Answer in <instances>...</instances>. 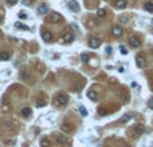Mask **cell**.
<instances>
[{"label": "cell", "instance_id": "cell-1", "mask_svg": "<svg viewBox=\"0 0 153 147\" xmlns=\"http://www.w3.org/2000/svg\"><path fill=\"white\" fill-rule=\"evenodd\" d=\"M144 131H145V127H144V125H140V123L133 126V128H132V134L134 137H141L144 134Z\"/></svg>", "mask_w": 153, "mask_h": 147}, {"label": "cell", "instance_id": "cell-2", "mask_svg": "<svg viewBox=\"0 0 153 147\" xmlns=\"http://www.w3.org/2000/svg\"><path fill=\"white\" fill-rule=\"evenodd\" d=\"M67 102H69V96L66 94H59V95L55 98V103L58 106H64V104H67Z\"/></svg>", "mask_w": 153, "mask_h": 147}, {"label": "cell", "instance_id": "cell-3", "mask_svg": "<svg viewBox=\"0 0 153 147\" xmlns=\"http://www.w3.org/2000/svg\"><path fill=\"white\" fill-rule=\"evenodd\" d=\"M136 63H137V67L138 68H144L146 66V60H145V58L142 55H138L136 58Z\"/></svg>", "mask_w": 153, "mask_h": 147}, {"label": "cell", "instance_id": "cell-4", "mask_svg": "<svg viewBox=\"0 0 153 147\" xmlns=\"http://www.w3.org/2000/svg\"><path fill=\"white\" fill-rule=\"evenodd\" d=\"M122 32H123V29L120 26H114L113 28H111V33H113V36H116V38H120L122 35Z\"/></svg>", "mask_w": 153, "mask_h": 147}, {"label": "cell", "instance_id": "cell-5", "mask_svg": "<svg viewBox=\"0 0 153 147\" xmlns=\"http://www.w3.org/2000/svg\"><path fill=\"white\" fill-rule=\"evenodd\" d=\"M89 46L91 47V48H98L99 46H101V39L98 38H91L89 40Z\"/></svg>", "mask_w": 153, "mask_h": 147}, {"label": "cell", "instance_id": "cell-6", "mask_svg": "<svg viewBox=\"0 0 153 147\" xmlns=\"http://www.w3.org/2000/svg\"><path fill=\"white\" fill-rule=\"evenodd\" d=\"M69 8L73 11V12H79V4L75 2V0H70L69 2Z\"/></svg>", "mask_w": 153, "mask_h": 147}, {"label": "cell", "instance_id": "cell-7", "mask_svg": "<svg viewBox=\"0 0 153 147\" xmlns=\"http://www.w3.org/2000/svg\"><path fill=\"white\" fill-rule=\"evenodd\" d=\"M126 5H128V2H126V0H116V2H114V7L118 8V9L126 8Z\"/></svg>", "mask_w": 153, "mask_h": 147}, {"label": "cell", "instance_id": "cell-8", "mask_svg": "<svg viewBox=\"0 0 153 147\" xmlns=\"http://www.w3.org/2000/svg\"><path fill=\"white\" fill-rule=\"evenodd\" d=\"M129 43H130V46L133 47V48H138V47L141 46V40L138 38H130V40H129Z\"/></svg>", "mask_w": 153, "mask_h": 147}, {"label": "cell", "instance_id": "cell-9", "mask_svg": "<svg viewBox=\"0 0 153 147\" xmlns=\"http://www.w3.org/2000/svg\"><path fill=\"white\" fill-rule=\"evenodd\" d=\"M56 140H58V143H61V144H66L67 143V137L64 134H58L56 135Z\"/></svg>", "mask_w": 153, "mask_h": 147}, {"label": "cell", "instance_id": "cell-10", "mask_svg": "<svg viewBox=\"0 0 153 147\" xmlns=\"http://www.w3.org/2000/svg\"><path fill=\"white\" fill-rule=\"evenodd\" d=\"M61 19H62V17H61V15L59 14H56V12H52L51 15H50V21L51 23H58V21H61Z\"/></svg>", "mask_w": 153, "mask_h": 147}, {"label": "cell", "instance_id": "cell-11", "mask_svg": "<svg viewBox=\"0 0 153 147\" xmlns=\"http://www.w3.org/2000/svg\"><path fill=\"white\" fill-rule=\"evenodd\" d=\"M42 39L44 40V42H51L52 40V33L50 31H43L42 32Z\"/></svg>", "mask_w": 153, "mask_h": 147}, {"label": "cell", "instance_id": "cell-12", "mask_svg": "<svg viewBox=\"0 0 153 147\" xmlns=\"http://www.w3.org/2000/svg\"><path fill=\"white\" fill-rule=\"evenodd\" d=\"M74 40V33H71V32H69V33H66V35H63V43H71Z\"/></svg>", "mask_w": 153, "mask_h": 147}, {"label": "cell", "instance_id": "cell-13", "mask_svg": "<svg viewBox=\"0 0 153 147\" xmlns=\"http://www.w3.org/2000/svg\"><path fill=\"white\" fill-rule=\"evenodd\" d=\"M38 12H39L40 15H46L47 12H49V8H47V5H44V4L39 5V7H38Z\"/></svg>", "mask_w": 153, "mask_h": 147}, {"label": "cell", "instance_id": "cell-14", "mask_svg": "<svg viewBox=\"0 0 153 147\" xmlns=\"http://www.w3.org/2000/svg\"><path fill=\"white\" fill-rule=\"evenodd\" d=\"M87 98H89L90 100H97V99H98V94L95 91H89V92H87Z\"/></svg>", "mask_w": 153, "mask_h": 147}, {"label": "cell", "instance_id": "cell-15", "mask_svg": "<svg viewBox=\"0 0 153 147\" xmlns=\"http://www.w3.org/2000/svg\"><path fill=\"white\" fill-rule=\"evenodd\" d=\"M0 60H3V62L9 60V54H8V52H5V51L0 52Z\"/></svg>", "mask_w": 153, "mask_h": 147}, {"label": "cell", "instance_id": "cell-16", "mask_svg": "<svg viewBox=\"0 0 153 147\" xmlns=\"http://www.w3.org/2000/svg\"><path fill=\"white\" fill-rule=\"evenodd\" d=\"M22 114H23V116H24V118H28V116L31 115V108L24 107V108L22 110Z\"/></svg>", "mask_w": 153, "mask_h": 147}, {"label": "cell", "instance_id": "cell-17", "mask_svg": "<svg viewBox=\"0 0 153 147\" xmlns=\"http://www.w3.org/2000/svg\"><path fill=\"white\" fill-rule=\"evenodd\" d=\"M144 7H145V9L148 11V12H153V3L152 2H146Z\"/></svg>", "mask_w": 153, "mask_h": 147}, {"label": "cell", "instance_id": "cell-18", "mask_svg": "<svg viewBox=\"0 0 153 147\" xmlns=\"http://www.w3.org/2000/svg\"><path fill=\"white\" fill-rule=\"evenodd\" d=\"M40 146L42 147H49L50 146V140L47 138H42V140H40Z\"/></svg>", "mask_w": 153, "mask_h": 147}, {"label": "cell", "instance_id": "cell-19", "mask_svg": "<svg viewBox=\"0 0 153 147\" xmlns=\"http://www.w3.org/2000/svg\"><path fill=\"white\" fill-rule=\"evenodd\" d=\"M105 15H106V11H105L103 8H99V9L97 11V16H98V17H103Z\"/></svg>", "mask_w": 153, "mask_h": 147}, {"label": "cell", "instance_id": "cell-20", "mask_svg": "<svg viewBox=\"0 0 153 147\" xmlns=\"http://www.w3.org/2000/svg\"><path fill=\"white\" fill-rule=\"evenodd\" d=\"M81 59H82V62H83V63H87V62H89V55H87V54H82L81 55Z\"/></svg>", "mask_w": 153, "mask_h": 147}, {"label": "cell", "instance_id": "cell-21", "mask_svg": "<svg viewBox=\"0 0 153 147\" xmlns=\"http://www.w3.org/2000/svg\"><path fill=\"white\" fill-rule=\"evenodd\" d=\"M79 111H81V115L82 116H86L87 115V110L83 107V106H79Z\"/></svg>", "mask_w": 153, "mask_h": 147}, {"label": "cell", "instance_id": "cell-22", "mask_svg": "<svg viewBox=\"0 0 153 147\" xmlns=\"http://www.w3.org/2000/svg\"><path fill=\"white\" fill-rule=\"evenodd\" d=\"M20 78H22L23 80H27L28 78H30V76H28V72H27V71H23V72L20 74Z\"/></svg>", "mask_w": 153, "mask_h": 147}, {"label": "cell", "instance_id": "cell-23", "mask_svg": "<svg viewBox=\"0 0 153 147\" xmlns=\"http://www.w3.org/2000/svg\"><path fill=\"white\" fill-rule=\"evenodd\" d=\"M133 116H134L133 114H126L125 116H123V118H122V122H128V120H129V119H130V118H133Z\"/></svg>", "mask_w": 153, "mask_h": 147}, {"label": "cell", "instance_id": "cell-24", "mask_svg": "<svg viewBox=\"0 0 153 147\" xmlns=\"http://www.w3.org/2000/svg\"><path fill=\"white\" fill-rule=\"evenodd\" d=\"M120 51H121L122 55H126V54H128V50H126L125 46H120Z\"/></svg>", "mask_w": 153, "mask_h": 147}, {"label": "cell", "instance_id": "cell-25", "mask_svg": "<svg viewBox=\"0 0 153 147\" xmlns=\"http://www.w3.org/2000/svg\"><path fill=\"white\" fill-rule=\"evenodd\" d=\"M16 27H19L20 29H24V31H28V29H30L27 26H24V24H19V23H16Z\"/></svg>", "mask_w": 153, "mask_h": 147}, {"label": "cell", "instance_id": "cell-26", "mask_svg": "<svg viewBox=\"0 0 153 147\" xmlns=\"http://www.w3.org/2000/svg\"><path fill=\"white\" fill-rule=\"evenodd\" d=\"M98 112H99V115H108V111L105 110V108H99Z\"/></svg>", "mask_w": 153, "mask_h": 147}, {"label": "cell", "instance_id": "cell-27", "mask_svg": "<svg viewBox=\"0 0 153 147\" xmlns=\"http://www.w3.org/2000/svg\"><path fill=\"white\" fill-rule=\"evenodd\" d=\"M20 3L23 5H31V0H20Z\"/></svg>", "mask_w": 153, "mask_h": 147}, {"label": "cell", "instance_id": "cell-28", "mask_svg": "<svg viewBox=\"0 0 153 147\" xmlns=\"http://www.w3.org/2000/svg\"><path fill=\"white\" fill-rule=\"evenodd\" d=\"M148 107H149L150 110H153V98H150L149 100H148Z\"/></svg>", "mask_w": 153, "mask_h": 147}, {"label": "cell", "instance_id": "cell-29", "mask_svg": "<svg viewBox=\"0 0 153 147\" xmlns=\"http://www.w3.org/2000/svg\"><path fill=\"white\" fill-rule=\"evenodd\" d=\"M61 128H62L63 131H70V127H69V126H66V123H64V125H62V127H61Z\"/></svg>", "mask_w": 153, "mask_h": 147}, {"label": "cell", "instance_id": "cell-30", "mask_svg": "<svg viewBox=\"0 0 153 147\" xmlns=\"http://www.w3.org/2000/svg\"><path fill=\"white\" fill-rule=\"evenodd\" d=\"M7 3H8L9 5H14V4L17 3V0H7Z\"/></svg>", "mask_w": 153, "mask_h": 147}, {"label": "cell", "instance_id": "cell-31", "mask_svg": "<svg viewBox=\"0 0 153 147\" xmlns=\"http://www.w3.org/2000/svg\"><path fill=\"white\" fill-rule=\"evenodd\" d=\"M19 17H20V19H27V15L24 12H22V14H19Z\"/></svg>", "mask_w": 153, "mask_h": 147}, {"label": "cell", "instance_id": "cell-32", "mask_svg": "<svg viewBox=\"0 0 153 147\" xmlns=\"http://www.w3.org/2000/svg\"><path fill=\"white\" fill-rule=\"evenodd\" d=\"M121 23H128V19H126V16H123V19H122V17H121Z\"/></svg>", "mask_w": 153, "mask_h": 147}, {"label": "cell", "instance_id": "cell-33", "mask_svg": "<svg viewBox=\"0 0 153 147\" xmlns=\"http://www.w3.org/2000/svg\"><path fill=\"white\" fill-rule=\"evenodd\" d=\"M110 52H111V47H108V48H106V54H110Z\"/></svg>", "mask_w": 153, "mask_h": 147}]
</instances>
